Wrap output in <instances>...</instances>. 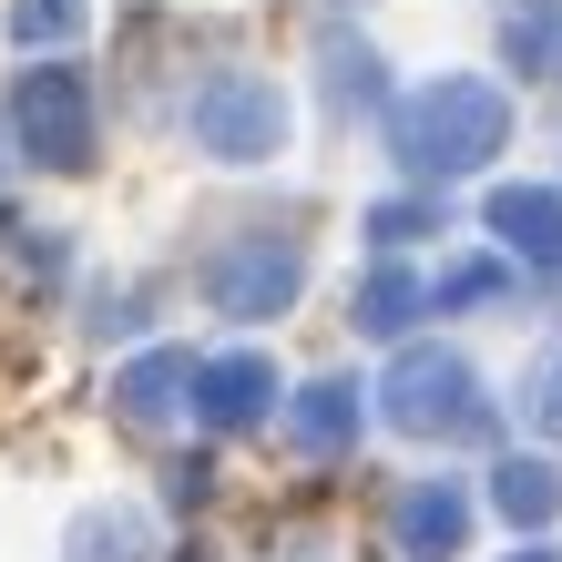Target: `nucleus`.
Masks as SVG:
<instances>
[{
    "label": "nucleus",
    "mask_w": 562,
    "mask_h": 562,
    "mask_svg": "<svg viewBox=\"0 0 562 562\" xmlns=\"http://www.w3.org/2000/svg\"><path fill=\"white\" fill-rule=\"evenodd\" d=\"M502 144H512V92L481 82V72H440V82H419L409 103L389 113V154H400L419 184L481 175Z\"/></svg>",
    "instance_id": "f257e3e1"
},
{
    "label": "nucleus",
    "mask_w": 562,
    "mask_h": 562,
    "mask_svg": "<svg viewBox=\"0 0 562 562\" xmlns=\"http://www.w3.org/2000/svg\"><path fill=\"white\" fill-rule=\"evenodd\" d=\"M379 409L409 440H491V400H481L460 348H400L389 379H379Z\"/></svg>",
    "instance_id": "f03ea898"
},
{
    "label": "nucleus",
    "mask_w": 562,
    "mask_h": 562,
    "mask_svg": "<svg viewBox=\"0 0 562 562\" xmlns=\"http://www.w3.org/2000/svg\"><path fill=\"white\" fill-rule=\"evenodd\" d=\"M184 134L205 144L215 164H267V154H286V92L267 72H215L184 103Z\"/></svg>",
    "instance_id": "7ed1b4c3"
},
{
    "label": "nucleus",
    "mask_w": 562,
    "mask_h": 562,
    "mask_svg": "<svg viewBox=\"0 0 562 562\" xmlns=\"http://www.w3.org/2000/svg\"><path fill=\"white\" fill-rule=\"evenodd\" d=\"M11 134L31 164H52V175H82L92 164V82L61 72V61H31L21 92H11Z\"/></svg>",
    "instance_id": "20e7f679"
},
{
    "label": "nucleus",
    "mask_w": 562,
    "mask_h": 562,
    "mask_svg": "<svg viewBox=\"0 0 562 562\" xmlns=\"http://www.w3.org/2000/svg\"><path fill=\"white\" fill-rule=\"evenodd\" d=\"M296 286H307V256H296L286 236H236V246L205 256V296L225 317H277Z\"/></svg>",
    "instance_id": "39448f33"
},
{
    "label": "nucleus",
    "mask_w": 562,
    "mask_h": 562,
    "mask_svg": "<svg viewBox=\"0 0 562 562\" xmlns=\"http://www.w3.org/2000/svg\"><path fill=\"white\" fill-rule=\"evenodd\" d=\"M194 409H205V429H256V419L277 409V358L267 348L194 358Z\"/></svg>",
    "instance_id": "423d86ee"
},
{
    "label": "nucleus",
    "mask_w": 562,
    "mask_h": 562,
    "mask_svg": "<svg viewBox=\"0 0 562 562\" xmlns=\"http://www.w3.org/2000/svg\"><path fill=\"white\" fill-rule=\"evenodd\" d=\"M460 542H471V491H460V481L400 491V552H409V562H450Z\"/></svg>",
    "instance_id": "0eeeda50"
},
{
    "label": "nucleus",
    "mask_w": 562,
    "mask_h": 562,
    "mask_svg": "<svg viewBox=\"0 0 562 562\" xmlns=\"http://www.w3.org/2000/svg\"><path fill=\"white\" fill-rule=\"evenodd\" d=\"M491 236H502L521 267H562V194L552 184H502L491 194Z\"/></svg>",
    "instance_id": "6e6552de"
},
{
    "label": "nucleus",
    "mask_w": 562,
    "mask_h": 562,
    "mask_svg": "<svg viewBox=\"0 0 562 562\" xmlns=\"http://www.w3.org/2000/svg\"><path fill=\"white\" fill-rule=\"evenodd\" d=\"M358 419H369V409H358V389L348 379H317V389H296V400H286V440L307 450V460H338V450H358Z\"/></svg>",
    "instance_id": "1a4fd4ad"
},
{
    "label": "nucleus",
    "mask_w": 562,
    "mask_h": 562,
    "mask_svg": "<svg viewBox=\"0 0 562 562\" xmlns=\"http://www.w3.org/2000/svg\"><path fill=\"white\" fill-rule=\"evenodd\" d=\"M184 389H194V348H154V358H134V369L113 379V409L134 429H164L184 409Z\"/></svg>",
    "instance_id": "9d476101"
},
{
    "label": "nucleus",
    "mask_w": 562,
    "mask_h": 562,
    "mask_svg": "<svg viewBox=\"0 0 562 562\" xmlns=\"http://www.w3.org/2000/svg\"><path fill=\"white\" fill-rule=\"evenodd\" d=\"M419 307H429V286L400 267V256H379V267L358 277V296H348V317L369 327V338H409V317H419Z\"/></svg>",
    "instance_id": "9b49d317"
},
{
    "label": "nucleus",
    "mask_w": 562,
    "mask_h": 562,
    "mask_svg": "<svg viewBox=\"0 0 562 562\" xmlns=\"http://www.w3.org/2000/svg\"><path fill=\"white\" fill-rule=\"evenodd\" d=\"M144 552H154V521L134 502H92L72 521V542H61V562H144Z\"/></svg>",
    "instance_id": "f8f14e48"
},
{
    "label": "nucleus",
    "mask_w": 562,
    "mask_h": 562,
    "mask_svg": "<svg viewBox=\"0 0 562 562\" xmlns=\"http://www.w3.org/2000/svg\"><path fill=\"white\" fill-rule=\"evenodd\" d=\"M491 502H502L512 532H542V521L562 512V471L552 460H502V471H491Z\"/></svg>",
    "instance_id": "ddd939ff"
},
{
    "label": "nucleus",
    "mask_w": 562,
    "mask_h": 562,
    "mask_svg": "<svg viewBox=\"0 0 562 562\" xmlns=\"http://www.w3.org/2000/svg\"><path fill=\"white\" fill-rule=\"evenodd\" d=\"M327 103H338V113L379 103V52L369 42H327Z\"/></svg>",
    "instance_id": "4468645a"
},
{
    "label": "nucleus",
    "mask_w": 562,
    "mask_h": 562,
    "mask_svg": "<svg viewBox=\"0 0 562 562\" xmlns=\"http://www.w3.org/2000/svg\"><path fill=\"white\" fill-rule=\"evenodd\" d=\"M11 42H21V52L82 42V0H11Z\"/></svg>",
    "instance_id": "2eb2a0df"
},
{
    "label": "nucleus",
    "mask_w": 562,
    "mask_h": 562,
    "mask_svg": "<svg viewBox=\"0 0 562 562\" xmlns=\"http://www.w3.org/2000/svg\"><path fill=\"white\" fill-rule=\"evenodd\" d=\"M521 419H532L542 440H562V338L532 358V369H521Z\"/></svg>",
    "instance_id": "dca6fc26"
},
{
    "label": "nucleus",
    "mask_w": 562,
    "mask_h": 562,
    "mask_svg": "<svg viewBox=\"0 0 562 562\" xmlns=\"http://www.w3.org/2000/svg\"><path fill=\"white\" fill-rule=\"evenodd\" d=\"M369 236H379V246H409V236H440V194H400V205H379V215H369Z\"/></svg>",
    "instance_id": "f3484780"
},
{
    "label": "nucleus",
    "mask_w": 562,
    "mask_h": 562,
    "mask_svg": "<svg viewBox=\"0 0 562 562\" xmlns=\"http://www.w3.org/2000/svg\"><path fill=\"white\" fill-rule=\"evenodd\" d=\"M512 277L491 267V256H471V267H440V286H429V307H481V296H502Z\"/></svg>",
    "instance_id": "a211bd4d"
},
{
    "label": "nucleus",
    "mask_w": 562,
    "mask_h": 562,
    "mask_svg": "<svg viewBox=\"0 0 562 562\" xmlns=\"http://www.w3.org/2000/svg\"><path fill=\"white\" fill-rule=\"evenodd\" d=\"M502 42H512V61H521V72H552V52H562V21H552V11H532V21L512 11V31H502Z\"/></svg>",
    "instance_id": "6ab92c4d"
},
{
    "label": "nucleus",
    "mask_w": 562,
    "mask_h": 562,
    "mask_svg": "<svg viewBox=\"0 0 562 562\" xmlns=\"http://www.w3.org/2000/svg\"><path fill=\"white\" fill-rule=\"evenodd\" d=\"M0 236L21 246V267H31V277H61V236H42V225H0Z\"/></svg>",
    "instance_id": "aec40b11"
},
{
    "label": "nucleus",
    "mask_w": 562,
    "mask_h": 562,
    "mask_svg": "<svg viewBox=\"0 0 562 562\" xmlns=\"http://www.w3.org/2000/svg\"><path fill=\"white\" fill-rule=\"evenodd\" d=\"M512 562H562V552H542V542H532V552H512Z\"/></svg>",
    "instance_id": "412c9836"
},
{
    "label": "nucleus",
    "mask_w": 562,
    "mask_h": 562,
    "mask_svg": "<svg viewBox=\"0 0 562 562\" xmlns=\"http://www.w3.org/2000/svg\"><path fill=\"white\" fill-rule=\"evenodd\" d=\"M184 562H205V552H184Z\"/></svg>",
    "instance_id": "4be33fe9"
}]
</instances>
